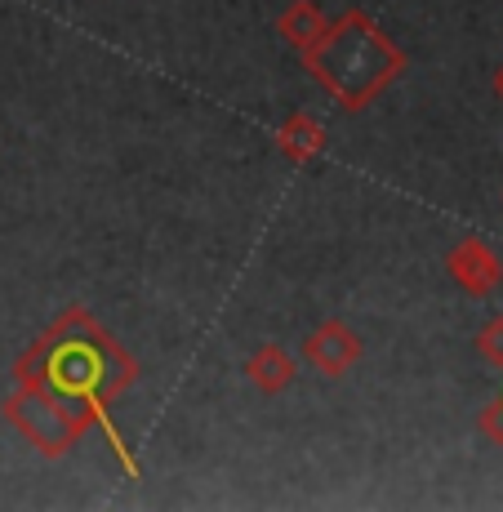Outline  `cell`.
I'll return each instance as SVG.
<instances>
[{"label": "cell", "mask_w": 503, "mask_h": 512, "mask_svg": "<svg viewBox=\"0 0 503 512\" xmlns=\"http://www.w3.org/2000/svg\"><path fill=\"white\" fill-rule=\"evenodd\" d=\"M0 415L18 428V437L32 450H41L45 459H63L81 446V437L98 423L85 415L81 406L63 401L58 392H49L36 379H14V392L0 401Z\"/></svg>", "instance_id": "3"}, {"label": "cell", "mask_w": 503, "mask_h": 512, "mask_svg": "<svg viewBox=\"0 0 503 512\" xmlns=\"http://www.w3.org/2000/svg\"><path fill=\"white\" fill-rule=\"evenodd\" d=\"M294 374H299V361H294L281 343H263V348H254L250 361H245V379H250V388L263 392V397H281L294 383Z\"/></svg>", "instance_id": "6"}, {"label": "cell", "mask_w": 503, "mask_h": 512, "mask_svg": "<svg viewBox=\"0 0 503 512\" xmlns=\"http://www.w3.org/2000/svg\"><path fill=\"white\" fill-rule=\"evenodd\" d=\"M361 352H366L361 334L339 317L321 321V326L303 339V361H308L317 374H325V379H343V374H352L357 361H361Z\"/></svg>", "instance_id": "4"}, {"label": "cell", "mask_w": 503, "mask_h": 512, "mask_svg": "<svg viewBox=\"0 0 503 512\" xmlns=\"http://www.w3.org/2000/svg\"><path fill=\"white\" fill-rule=\"evenodd\" d=\"M325 9L317 5V0H290V5L281 9V18H276V32H281V41H290L294 49H308L317 36L325 32Z\"/></svg>", "instance_id": "8"}, {"label": "cell", "mask_w": 503, "mask_h": 512, "mask_svg": "<svg viewBox=\"0 0 503 512\" xmlns=\"http://www.w3.org/2000/svg\"><path fill=\"white\" fill-rule=\"evenodd\" d=\"M276 152L290 165H308L325 152V125L312 112H290L276 125Z\"/></svg>", "instance_id": "7"}, {"label": "cell", "mask_w": 503, "mask_h": 512, "mask_svg": "<svg viewBox=\"0 0 503 512\" xmlns=\"http://www.w3.org/2000/svg\"><path fill=\"white\" fill-rule=\"evenodd\" d=\"M14 379H36L63 401L81 406L98 428L116 441V428L107 419V406L138 383V361L121 348L112 330L90 308L72 303L32 339V348L14 361Z\"/></svg>", "instance_id": "1"}, {"label": "cell", "mask_w": 503, "mask_h": 512, "mask_svg": "<svg viewBox=\"0 0 503 512\" xmlns=\"http://www.w3.org/2000/svg\"><path fill=\"white\" fill-rule=\"evenodd\" d=\"M477 428H481V437H486V441H495V446H503V392H499V397H490L486 406H481Z\"/></svg>", "instance_id": "10"}, {"label": "cell", "mask_w": 503, "mask_h": 512, "mask_svg": "<svg viewBox=\"0 0 503 512\" xmlns=\"http://www.w3.org/2000/svg\"><path fill=\"white\" fill-rule=\"evenodd\" d=\"M303 67L343 112H366L397 76H406L410 58L370 14L348 9L330 18L325 32L303 49Z\"/></svg>", "instance_id": "2"}, {"label": "cell", "mask_w": 503, "mask_h": 512, "mask_svg": "<svg viewBox=\"0 0 503 512\" xmlns=\"http://www.w3.org/2000/svg\"><path fill=\"white\" fill-rule=\"evenodd\" d=\"M495 94H499V103H503V63H499V72H495Z\"/></svg>", "instance_id": "11"}, {"label": "cell", "mask_w": 503, "mask_h": 512, "mask_svg": "<svg viewBox=\"0 0 503 512\" xmlns=\"http://www.w3.org/2000/svg\"><path fill=\"white\" fill-rule=\"evenodd\" d=\"M477 357L486 361V366L503 370V317H490L486 326L477 330Z\"/></svg>", "instance_id": "9"}, {"label": "cell", "mask_w": 503, "mask_h": 512, "mask_svg": "<svg viewBox=\"0 0 503 512\" xmlns=\"http://www.w3.org/2000/svg\"><path fill=\"white\" fill-rule=\"evenodd\" d=\"M446 272L472 299H490L503 285V259L495 254V245H486L481 236H463L455 250L446 254Z\"/></svg>", "instance_id": "5"}]
</instances>
